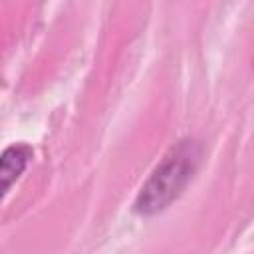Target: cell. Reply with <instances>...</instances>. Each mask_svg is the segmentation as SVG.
Wrapping results in <instances>:
<instances>
[{
	"instance_id": "1",
	"label": "cell",
	"mask_w": 254,
	"mask_h": 254,
	"mask_svg": "<svg viewBox=\"0 0 254 254\" xmlns=\"http://www.w3.org/2000/svg\"><path fill=\"white\" fill-rule=\"evenodd\" d=\"M198 159L200 147L194 141L185 139L173 147L137 194L135 210L139 214H157L165 210L189 185Z\"/></svg>"
},
{
	"instance_id": "2",
	"label": "cell",
	"mask_w": 254,
	"mask_h": 254,
	"mask_svg": "<svg viewBox=\"0 0 254 254\" xmlns=\"http://www.w3.org/2000/svg\"><path fill=\"white\" fill-rule=\"evenodd\" d=\"M32 159V149L26 143H16L4 149L0 157V179H2V194L8 192L12 183L24 173Z\"/></svg>"
}]
</instances>
